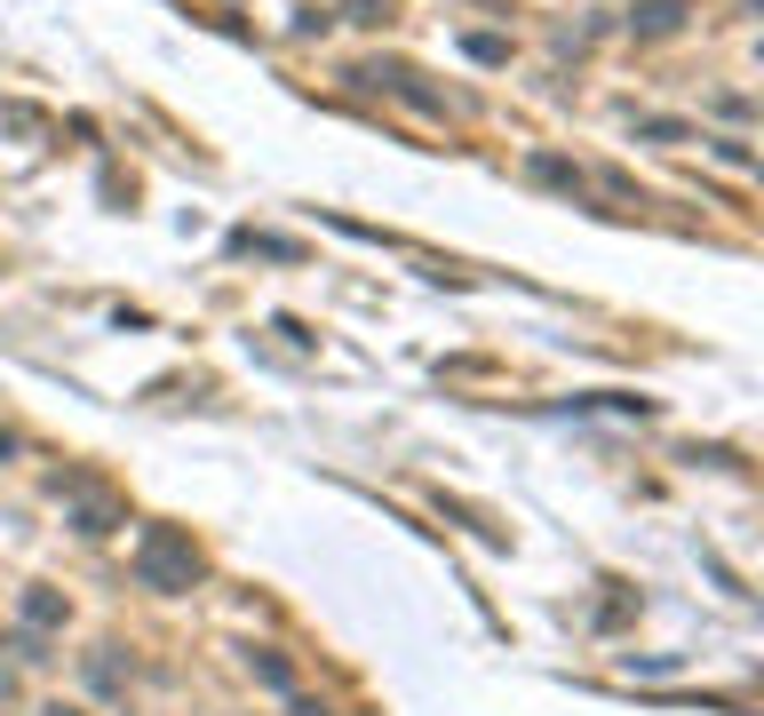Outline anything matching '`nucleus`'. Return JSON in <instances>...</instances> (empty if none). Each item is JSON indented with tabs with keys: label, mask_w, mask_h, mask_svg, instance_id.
<instances>
[{
	"label": "nucleus",
	"mask_w": 764,
	"mask_h": 716,
	"mask_svg": "<svg viewBox=\"0 0 764 716\" xmlns=\"http://www.w3.org/2000/svg\"><path fill=\"white\" fill-rule=\"evenodd\" d=\"M136 582H144V590H191V582H199L191 533H176V526H144V541H136Z\"/></svg>",
	"instance_id": "obj_1"
},
{
	"label": "nucleus",
	"mask_w": 764,
	"mask_h": 716,
	"mask_svg": "<svg viewBox=\"0 0 764 716\" xmlns=\"http://www.w3.org/2000/svg\"><path fill=\"white\" fill-rule=\"evenodd\" d=\"M685 24V0H645L638 16H629V32H645V41H661V32H677Z\"/></svg>",
	"instance_id": "obj_2"
},
{
	"label": "nucleus",
	"mask_w": 764,
	"mask_h": 716,
	"mask_svg": "<svg viewBox=\"0 0 764 716\" xmlns=\"http://www.w3.org/2000/svg\"><path fill=\"white\" fill-rule=\"evenodd\" d=\"M247 669H255V676H263L272 693H295V669H287L279 653H247Z\"/></svg>",
	"instance_id": "obj_3"
},
{
	"label": "nucleus",
	"mask_w": 764,
	"mask_h": 716,
	"mask_svg": "<svg viewBox=\"0 0 764 716\" xmlns=\"http://www.w3.org/2000/svg\"><path fill=\"white\" fill-rule=\"evenodd\" d=\"M24 621H32V629H56V621H64V597L32 590V597H24Z\"/></svg>",
	"instance_id": "obj_4"
},
{
	"label": "nucleus",
	"mask_w": 764,
	"mask_h": 716,
	"mask_svg": "<svg viewBox=\"0 0 764 716\" xmlns=\"http://www.w3.org/2000/svg\"><path fill=\"white\" fill-rule=\"evenodd\" d=\"M638 135H653V144H685V135H693V128H685V120H645Z\"/></svg>",
	"instance_id": "obj_5"
},
{
	"label": "nucleus",
	"mask_w": 764,
	"mask_h": 716,
	"mask_svg": "<svg viewBox=\"0 0 764 716\" xmlns=\"http://www.w3.org/2000/svg\"><path fill=\"white\" fill-rule=\"evenodd\" d=\"M41 716H80V708H41Z\"/></svg>",
	"instance_id": "obj_6"
}]
</instances>
